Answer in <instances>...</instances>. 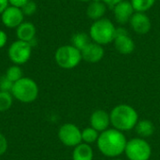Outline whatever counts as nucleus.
<instances>
[{
	"mask_svg": "<svg viewBox=\"0 0 160 160\" xmlns=\"http://www.w3.org/2000/svg\"><path fill=\"white\" fill-rule=\"evenodd\" d=\"M113 44L116 51L121 54H130L135 50V43L129 37L126 28H116V35L113 40Z\"/></svg>",
	"mask_w": 160,
	"mask_h": 160,
	"instance_id": "nucleus-9",
	"label": "nucleus"
},
{
	"mask_svg": "<svg viewBox=\"0 0 160 160\" xmlns=\"http://www.w3.org/2000/svg\"><path fill=\"white\" fill-rule=\"evenodd\" d=\"M110 117L113 128L122 132L134 129L140 120L136 109L128 104H119L113 107L110 112Z\"/></svg>",
	"mask_w": 160,
	"mask_h": 160,
	"instance_id": "nucleus-2",
	"label": "nucleus"
},
{
	"mask_svg": "<svg viewBox=\"0 0 160 160\" xmlns=\"http://www.w3.org/2000/svg\"><path fill=\"white\" fill-rule=\"evenodd\" d=\"M59 141L67 147H76L82 143V130L72 123H66L59 128Z\"/></svg>",
	"mask_w": 160,
	"mask_h": 160,
	"instance_id": "nucleus-8",
	"label": "nucleus"
},
{
	"mask_svg": "<svg viewBox=\"0 0 160 160\" xmlns=\"http://www.w3.org/2000/svg\"><path fill=\"white\" fill-rule=\"evenodd\" d=\"M124 0H102V2L108 6V7H111V8H113L114 6H116L117 4H119L120 2H122Z\"/></svg>",
	"mask_w": 160,
	"mask_h": 160,
	"instance_id": "nucleus-29",
	"label": "nucleus"
},
{
	"mask_svg": "<svg viewBox=\"0 0 160 160\" xmlns=\"http://www.w3.org/2000/svg\"><path fill=\"white\" fill-rule=\"evenodd\" d=\"M8 42V35L4 30L0 29V49L4 48Z\"/></svg>",
	"mask_w": 160,
	"mask_h": 160,
	"instance_id": "nucleus-28",
	"label": "nucleus"
},
{
	"mask_svg": "<svg viewBox=\"0 0 160 160\" xmlns=\"http://www.w3.org/2000/svg\"><path fill=\"white\" fill-rule=\"evenodd\" d=\"M106 9H107V6L102 1L100 2L91 1L89 6L87 7L86 14L90 19L94 21H98L103 18V16L106 13Z\"/></svg>",
	"mask_w": 160,
	"mask_h": 160,
	"instance_id": "nucleus-18",
	"label": "nucleus"
},
{
	"mask_svg": "<svg viewBox=\"0 0 160 160\" xmlns=\"http://www.w3.org/2000/svg\"><path fill=\"white\" fill-rule=\"evenodd\" d=\"M28 1L29 0H8V3H9V6L22 8Z\"/></svg>",
	"mask_w": 160,
	"mask_h": 160,
	"instance_id": "nucleus-27",
	"label": "nucleus"
},
{
	"mask_svg": "<svg viewBox=\"0 0 160 160\" xmlns=\"http://www.w3.org/2000/svg\"><path fill=\"white\" fill-rule=\"evenodd\" d=\"M54 60L57 66L61 68L72 69L79 66L82 60V52L71 44L63 45L55 51Z\"/></svg>",
	"mask_w": 160,
	"mask_h": 160,
	"instance_id": "nucleus-5",
	"label": "nucleus"
},
{
	"mask_svg": "<svg viewBox=\"0 0 160 160\" xmlns=\"http://www.w3.org/2000/svg\"><path fill=\"white\" fill-rule=\"evenodd\" d=\"M82 58L87 63H98L104 57V49L102 45L96 42H90L83 50L81 51Z\"/></svg>",
	"mask_w": 160,
	"mask_h": 160,
	"instance_id": "nucleus-13",
	"label": "nucleus"
},
{
	"mask_svg": "<svg viewBox=\"0 0 160 160\" xmlns=\"http://www.w3.org/2000/svg\"><path fill=\"white\" fill-rule=\"evenodd\" d=\"M8 147V140L6 136L0 133V157L6 154Z\"/></svg>",
	"mask_w": 160,
	"mask_h": 160,
	"instance_id": "nucleus-26",
	"label": "nucleus"
},
{
	"mask_svg": "<svg viewBox=\"0 0 160 160\" xmlns=\"http://www.w3.org/2000/svg\"><path fill=\"white\" fill-rule=\"evenodd\" d=\"M127 142L128 140L124 132L112 128L99 134L97 146L104 157L116 158L125 153Z\"/></svg>",
	"mask_w": 160,
	"mask_h": 160,
	"instance_id": "nucleus-1",
	"label": "nucleus"
},
{
	"mask_svg": "<svg viewBox=\"0 0 160 160\" xmlns=\"http://www.w3.org/2000/svg\"><path fill=\"white\" fill-rule=\"evenodd\" d=\"M135 13V10L130 3V1L124 0L113 7L114 19L117 22L125 24L130 21L132 15Z\"/></svg>",
	"mask_w": 160,
	"mask_h": 160,
	"instance_id": "nucleus-14",
	"label": "nucleus"
},
{
	"mask_svg": "<svg viewBox=\"0 0 160 160\" xmlns=\"http://www.w3.org/2000/svg\"><path fill=\"white\" fill-rule=\"evenodd\" d=\"M5 76H6L10 82H12L14 83V82H16L17 81L21 80V79L23 77L22 69L21 66L12 65V66H10V67L7 69Z\"/></svg>",
	"mask_w": 160,
	"mask_h": 160,
	"instance_id": "nucleus-22",
	"label": "nucleus"
},
{
	"mask_svg": "<svg viewBox=\"0 0 160 160\" xmlns=\"http://www.w3.org/2000/svg\"><path fill=\"white\" fill-rule=\"evenodd\" d=\"M129 23L133 31L140 35L147 34L152 27L151 20L145 12H135L132 15Z\"/></svg>",
	"mask_w": 160,
	"mask_h": 160,
	"instance_id": "nucleus-12",
	"label": "nucleus"
},
{
	"mask_svg": "<svg viewBox=\"0 0 160 160\" xmlns=\"http://www.w3.org/2000/svg\"><path fill=\"white\" fill-rule=\"evenodd\" d=\"M116 35V27L109 19H99L95 21L89 29V36L93 42L99 45H107L113 42Z\"/></svg>",
	"mask_w": 160,
	"mask_h": 160,
	"instance_id": "nucleus-3",
	"label": "nucleus"
},
{
	"mask_svg": "<svg viewBox=\"0 0 160 160\" xmlns=\"http://www.w3.org/2000/svg\"><path fill=\"white\" fill-rule=\"evenodd\" d=\"M78 1H81V2H89V1H92V0H78Z\"/></svg>",
	"mask_w": 160,
	"mask_h": 160,
	"instance_id": "nucleus-31",
	"label": "nucleus"
},
{
	"mask_svg": "<svg viewBox=\"0 0 160 160\" xmlns=\"http://www.w3.org/2000/svg\"><path fill=\"white\" fill-rule=\"evenodd\" d=\"M9 6L8 0H0V15Z\"/></svg>",
	"mask_w": 160,
	"mask_h": 160,
	"instance_id": "nucleus-30",
	"label": "nucleus"
},
{
	"mask_svg": "<svg viewBox=\"0 0 160 160\" xmlns=\"http://www.w3.org/2000/svg\"><path fill=\"white\" fill-rule=\"evenodd\" d=\"M13 104V97L10 92L0 91V112L8 111Z\"/></svg>",
	"mask_w": 160,
	"mask_h": 160,
	"instance_id": "nucleus-23",
	"label": "nucleus"
},
{
	"mask_svg": "<svg viewBox=\"0 0 160 160\" xmlns=\"http://www.w3.org/2000/svg\"><path fill=\"white\" fill-rule=\"evenodd\" d=\"M130 3L135 12H146L154 7L156 0H130Z\"/></svg>",
	"mask_w": 160,
	"mask_h": 160,
	"instance_id": "nucleus-21",
	"label": "nucleus"
},
{
	"mask_svg": "<svg viewBox=\"0 0 160 160\" xmlns=\"http://www.w3.org/2000/svg\"><path fill=\"white\" fill-rule=\"evenodd\" d=\"M22 13L24 16H32L34 15L37 10H38V5L36 2L32 1V0H29L22 8Z\"/></svg>",
	"mask_w": 160,
	"mask_h": 160,
	"instance_id": "nucleus-24",
	"label": "nucleus"
},
{
	"mask_svg": "<svg viewBox=\"0 0 160 160\" xmlns=\"http://www.w3.org/2000/svg\"><path fill=\"white\" fill-rule=\"evenodd\" d=\"M94 150L90 144L82 142L73 148L72 160H93Z\"/></svg>",
	"mask_w": 160,
	"mask_h": 160,
	"instance_id": "nucleus-16",
	"label": "nucleus"
},
{
	"mask_svg": "<svg viewBox=\"0 0 160 160\" xmlns=\"http://www.w3.org/2000/svg\"><path fill=\"white\" fill-rule=\"evenodd\" d=\"M13 98L22 103H32L37 100L39 93L38 83L31 78L22 77L13 83L10 91Z\"/></svg>",
	"mask_w": 160,
	"mask_h": 160,
	"instance_id": "nucleus-4",
	"label": "nucleus"
},
{
	"mask_svg": "<svg viewBox=\"0 0 160 160\" xmlns=\"http://www.w3.org/2000/svg\"><path fill=\"white\" fill-rule=\"evenodd\" d=\"M90 42V36L83 32L76 33L71 38V45L80 51L83 50Z\"/></svg>",
	"mask_w": 160,
	"mask_h": 160,
	"instance_id": "nucleus-19",
	"label": "nucleus"
},
{
	"mask_svg": "<svg viewBox=\"0 0 160 160\" xmlns=\"http://www.w3.org/2000/svg\"><path fill=\"white\" fill-rule=\"evenodd\" d=\"M90 127L95 128L99 133L107 130L111 126L110 112L105 110H96L90 115Z\"/></svg>",
	"mask_w": 160,
	"mask_h": 160,
	"instance_id": "nucleus-11",
	"label": "nucleus"
},
{
	"mask_svg": "<svg viewBox=\"0 0 160 160\" xmlns=\"http://www.w3.org/2000/svg\"><path fill=\"white\" fill-rule=\"evenodd\" d=\"M99 134L100 133L92 127H87L82 130V142L90 145L93 143H97Z\"/></svg>",
	"mask_w": 160,
	"mask_h": 160,
	"instance_id": "nucleus-20",
	"label": "nucleus"
},
{
	"mask_svg": "<svg viewBox=\"0 0 160 160\" xmlns=\"http://www.w3.org/2000/svg\"><path fill=\"white\" fill-rule=\"evenodd\" d=\"M33 48L31 45L22 40L13 41L8 49V56L13 65L22 66L29 61L32 55Z\"/></svg>",
	"mask_w": 160,
	"mask_h": 160,
	"instance_id": "nucleus-7",
	"label": "nucleus"
},
{
	"mask_svg": "<svg viewBox=\"0 0 160 160\" xmlns=\"http://www.w3.org/2000/svg\"><path fill=\"white\" fill-rule=\"evenodd\" d=\"M3 25L9 29H16L22 22H23L24 15L22 8L8 6L0 15Z\"/></svg>",
	"mask_w": 160,
	"mask_h": 160,
	"instance_id": "nucleus-10",
	"label": "nucleus"
},
{
	"mask_svg": "<svg viewBox=\"0 0 160 160\" xmlns=\"http://www.w3.org/2000/svg\"><path fill=\"white\" fill-rule=\"evenodd\" d=\"M37 28L30 22H23L16 28V37L19 40L30 42L36 38Z\"/></svg>",
	"mask_w": 160,
	"mask_h": 160,
	"instance_id": "nucleus-15",
	"label": "nucleus"
},
{
	"mask_svg": "<svg viewBox=\"0 0 160 160\" xmlns=\"http://www.w3.org/2000/svg\"><path fill=\"white\" fill-rule=\"evenodd\" d=\"M13 82H10L5 75L0 77V91L4 92H10L12 89Z\"/></svg>",
	"mask_w": 160,
	"mask_h": 160,
	"instance_id": "nucleus-25",
	"label": "nucleus"
},
{
	"mask_svg": "<svg viewBox=\"0 0 160 160\" xmlns=\"http://www.w3.org/2000/svg\"><path fill=\"white\" fill-rule=\"evenodd\" d=\"M125 155L128 160H149L152 157V147L145 139L133 138L128 141Z\"/></svg>",
	"mask_w": 160,
	"mask_h": 160,
	"instance_id": "nucleus-6",
	"label": "nucleus"
},
{
	"mask_svg": "<svg viewBox=\"0 0 160 160\" xmlns=\"http://www.w3.org/2000/svg\"><path fill=\"white\" fill-rule=\"evenodd\" d=\"M134 129L140 138L146 140V138H149V137L154 135L156 128H155L154 123L151 120L142 119V120L138 121Z\"/></svg>",
	"mask_w": 160,
	"mask_h": 160,
	"instance_id": "nucleus-17",
	"label": "nucleus"
},
{
	"mask_svg": "<svg viewBox=\"0 0 160 160\" xmlns=\"http://www.w3.org/2000/svg\"><path fill=\"white\" fill-rule=\"evenodd\" d=\"M112 160H123V159H120V158H114V159Z\"/></svg>",
	"mask_w": 160,
	"mask_h": 160,
	"instance_id": "nucleus-32",
	"label": "nucleus"
}]
</instances>
